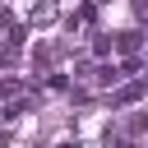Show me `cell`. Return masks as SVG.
I'll list each match as a JSON object with an SVG mask.
<instances>
[{
    "label": "cell",
    "instance_id": "2",
    "mask_svg": "<svg viewBox=\"0 0 148 148\" xmlns=\"http://www.w3.org/2000/svg\"><path fill=\"white\" fill-rule=\"evenodd\" d=\"M60 148H79V143H60Z\"/></svg>",
    "mask_w": 148,
    "mask_h": 148
},
{
    "label": "cell",
    "instance_id": "1",
    "mask_svg": "<svg viewBox=\"0 0 148 148\" xmlns=\"http://www.w3.org/2000/svg\"><path fill=\"white\" fill-rule=\"evenodd\" d=\"M32 18H37V23H51V18H56V5H46V0H42V5L32 9Z\"/></svg>",
    "mask_w": 148,
    "mask_h": 148
}]
</instances>
